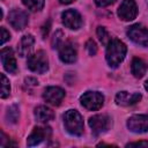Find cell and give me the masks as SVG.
<instances>
[{"label":"cell","mask_w":148,"mask_h":148,"mask_svg":"<svg viewBox=\"0 0 148 148\" xmlns=\"http://www.w3.org/2000/svg\"><path fill=\"white\" fill-rule=\"evenodd\" d=\"M126 51L127 47L120 39L112 38L106 45V53H105V58L109 66L112 68L118 67L120 62L124 60L126 56Z\"/></svg>","instance_id":"1"},{"label":"cell","mask_w":148,"mask_h":148,"mask_svg":"<svg viewBox=\"0 0 148 148\" xmlns=\"http://www.w3.org/2000/svg\"><path fill=\"white\" fill-rule=\"evenodd\" d=\"M64 125L66 131L72 134L80 136L83 133V119L76 110H67L64 114Z\"/></svg>","instance_id":"2"},{"label":"cell","mask_w":148,"mask_h":148,"mask_svg":"<svg viewBox=\"0 0 148 148\" xmlns=\"http://www.w3.org/2000/svg\"><path fill=\"white\" fill-rule=\"evenodd\" d=\"M28 67L30 71L38 73V74H43L49 69V60H47V56L44 51L39 50L30 56H28Z\"/></svg>","instance_id":"3"},{"label":"cell","mask_w":148,"mask_h":148,"mask_svg":"<svg viewBox=\"0 0 148 148\" xmlns=\"http://www.w3.org/2000/svg\"><path fill=\"white\" fill-rule=\"evenodd\" d=\"M80 102L87 110L96 111L104 104V96L98 91H86L81 97Z\"/></svg>","instance_id":"4"},{"label":"cell","mask_w":148,"mask_h":148,"mask_svg":"<svg viewBox=\"0 0 148 148\" xmlns=\"http://www.w3.org/2000/svg\"><path fill=\"white\" fill-rule=\"evenodd\" d=\"M128 38L138 45L148 46V29L142 24H133L127 30Z\"/></svg>","instance_id":"5"},{"label":"cell","mask_w":148,"mask_h":148,"mask_svg":"<svg viewBox=\"0 0 148 148\" xmlns=\"http://www.w3.org/2000/svg\"><path fill=\"white\" fill-rule=\"evenodd\" d=\"M111 119L108 114H95L89 119V126L95 135H99L110 128Z\"/></svg>","instance_id":"6"},{"label":"cell","mask_w":148,"mask_h":148,"mask_svg":"<svg viewBox=\"0 0 148 148\" xmlns=\"http://www.w3.org/2000/svg\"><path fill=\"white\" fill-rule=\"evenodd\" d=\"M61 21L62 24L72 30H77L81 28L83 21L81 14L75 9H67L61 14Z\"/></svg>","instance_id":"7"},{"label":"cell","mask_w":148,"mask_h":148,"mask_svg":"<svg viewBox=\"0 0 148 148\" xmlns=\"http://www.w3.org/2000/svg\"><path fill=\"white\" fill-rule=\"evenodd\" d=\"M127 128L133 133H145L148 131V116L134 114L127 119Z\"/></svg>","instance_id":"8"},{"label":"cell","mask_w":148,"mask_h":148,"mask_svg":"<svg viewBox=\"0 0 148 148\" xmlns=\"http://www.w3.org/2000/svg\"><path fill=\"white\" fill-rule=\"evenodd\" d=\"M138 14V7L134 0H124L118 8V16L123 21H132Z\"/></svg>","instance_id":"9"},{"label":"cell","mask_w":148,"mask_h":148,"mask_svg":"<svg viewBox=\"0 0 148 148\" xmlns=\"http://www.w3.org/2000/svg\"><path fill=\"white\" fill-rule=\"evenodd\" d=\"M29 21L28 14L21 9H13L8 14V22L15 30H22L27 27Z\"/></svg>","instance_id":"10"},{"label":"cell","mask_w":148,"mask_h":148,"mask_svg":"<svg viewBox=\"0 0 148 148\" xmlns=\"http://www.w3.org/2000/svg\"><path fill=\"white\" fill-rule=\"evenodd\" d=\"M65 97V90L60 87H47L45 88L44 92H43V98L45 99V102L52 104V105H59L61 103V101Z\"/></svg>","instance_id":"11"},{"label":"cell","mask_w":148,"mask_h":148,"mask_svg":"<svg viewBox=\"0 0 148 148\" xmlns=\"http://www.w3.org/2000/svg\"><path fill=\"white\" fill-rule=\"evenodd\" d=\"M59 58L65 64H72L77 58V51L72 42H65L59 47Z\"/></svg>","instance_id":"12"},{"label":"cell","mask_w":148,"mask_h":148,"mask_svg":"<svg viewBox=\"0 0 148 148\" xmlns=\"http://www.w3.org/2000/svg\"><path fill=\"white\" fill-rule=\"evenodd\" d=\"M50 136H51L50 127H35L27 139V145L30 147L39 145L40 142H43L45 139H49Z\"/></svg>","instance_id":"13"},{"label":"cell","mask_w":148,"mask_h":148,"mask_svg":"<svg viewBox=\"0 0 148 148\" xmlns=\"http://www.w3.org/2000/svg\"><path fill=\"white\" fill-rule=\"evenodd\" d=\"M0 56H1V62L3 65V68L8 73H15L17 69V65H16V59L13 50L10 47H5L1 50Z\"/></svg>","instance_id":"14"},{"label":"cell","mask_w":148,"mask_h":148,"mask_svg":"<svg viewBox=\"0 0 148 148\" xmlns=\"http://www.w3.org/2000/svg\"><path fill=\"white\" fill-rule=\"evenodd\" d=\"M140 92H128V91H119L116 95V103L121 106H130L136 104L141 99Z\"/></svg>","instance_id":"15"},{"label":"cell","mask_w":148,"mask_h":148,"mask_svg":"<svg viewBox=\"0 0 148 148\" xmlns=\"http://www.w3.org/2000/svg\"><path fill=\"white\" fill-rule=\"evenodd\" d=\"M34 44H35V38L32 35H24L21 40L20 44L17 45V51L18 54L21 57H27L30 56L32 49H34Z\"/></svg>","instance_id":"16"},{"label":"cell","mask_w":148,"mask_h":148,"mask_svg":"<svg viewBox=\"0 0 148 148\" xmlns=\"http://www.w3.org/2000/svg\"><path fill=\"white\" fill-rule=\"evenodd\" d=\"M34 114H35V118H36L37 121L44 123V124L51 121V120L54 118L53 111H52L50 108L45 106V105H39V106H37V108L35 109Z\"/></svg>","instance_id":"17"},{"label":"cell","mask_w":148,"mask_h":148,"mask_svg":"<svg viewBox=\"0 0 148 148\" xmlns=\"http://www.w3.org/2000/svg\"><path fill=\"white\" fill-rule=\"evenodd\" d=\"M148 69V66L146 64L145 60H142L141 58H134L132 60V65H131V71H132V74L136 77V79H140L142 77L146 72Z\"/></svg>","instance_id":"18"},{"label":"cell","mask_w":148,"mask_h":148,"mask_svg":"<svg viewBox=\"0 0 148 148\" xmlns=\"http://www.w3.org/2000/svg\"><path fill=\"white\" fill-rule=\"evenodd\" d=\"M22 2L31 12H38L44 7L45 0H22Z\"/></svg>","instance_id":"19"},{"label":"cell","mask_w":148,"mask_h":148,"mask_svg":"<svg viewBox=\"0 0 148 148\" xmlns=\"http://www.w3.org/2000/svg\"><path fill=\"white\" fill-rule=\"evenodd\" d=\"M96 32H97V36H98L101 43H102L103 45H105V46H106V45L109 44V42L112 39V38L110 37L109 32L106 31V29H105L104 27H98L97 30H96Z\"/></svg>","instance_id":"20"},{"label":"cell","mask_w":148,"mask_h":148,"mask_svg":"<svg viewBox=\"0 0 148 148\" xmlns=\"http://www.w3.org/2000/svg\"><path fill=\"white\" fill-rule=\"evenodd\" d=\"M10 92V84H9V80L6 77L5 74H1V98H6L7 96H9Z\"/></svg>","instance_id":"21"},{"label":"cell","mask_w":148,"mask_h":148,"mask_svg":"<svg viewBox=\"0 0 148 148\" xmlns=\"http://www.w3.org/2000/svg\"><path fill=\"white\" fill-rule=\"evenodd\" d=\"M62 44H64V34H62L61 30H58L53 35V38H52V47L53 49H59Z\"/></svg>","instance_id":"22"},{"label":"cell","mask_w":148,"mask_h":148,"mask_svg":"<svg viewBox=\"0 0 148 148\" xmlns=\"http://www.w3.org/2000/svg\"><path fill=\"white\" fill-rule=\"evenodd\" d=\"M7 119L10 123H16L18 119V109L16 105H12L7 110Z\"/></svg>","instance_id":"23"},{"label":"cell","mask_w":148,"mask_h":148,"mask_svg":"<svg viewBox=\"0 0 148 148\" xmlns=\"http://www.w3.org/2000/svg\"><path fill=\"white\" fill-rule=\"evenodd\" d=\"M86 50H87L89 56H95L97 53V45H96L95 40L88 39L87 43H86Z\"/></svg>","instance_id":"24"},{"label":"cell","mask_w":148,"mask_h":148,"mask_svg":"<svg viewBox=\"0 0 148 148\" xmlns=\"http://www.w3.org/2000/svg\"><path fill=\"white\" fill-rule=\"evenodd\" d=\"M0 32H1V36H0V44L3 45V44L10 38V34H9V32L6 30V28H3V27L0 28Z\"/></svg>","instance_id":"25"},{"label":"cell","mask_w":148,"mask_h":148,"mask_svg":"<svg viewBox=\"0 0 148 148\" xmlns=\"http://www.w3.org/2000/svg\"><path fill=\"white\" fill-rule=\"evenodd\" d=\"M126 147H145L148 148V141H138V142H132L126 145Z\"/></svg>","instance_id":"26"},{"label":"cell","mask_w":148,"mask_h":148,"mask_svg":"<svg viewBox=\"0 0 148 148\" xmlns=\"http://www.w3.org/2000/svg\"><path fill=\"white\" fill-rule=\"evenodd\" d=\"M116 0H95V3L98 6V7H105V6H109L111 5L112 2H114Z\"/></svg>","instance_id":"27"},{"label":"cell","mask_w":148,"mask_h":148,"mask_svg":"<svg viewBox=\"0 0 148 148\" xmlns=\"http://www.w3.org/2000/svg\"><path fill=\"white\" fill-rule=\"evenodd\" d=\"M73 1H74V0H59V2L62 3V5H68V3L73 2Z\"/></svg>","instance_id":"28"},{"label":"cell","mask_w":148,"mask_h":148,"mask_svg":"<svg viewBox=\"0 0 148 148\" xmlns=\"http://www.w3.org/2000/svg\"><path fill=\"white\" fill-rule=\"evenodd\" d=\"M145 89H146V90L148 91V80H147V81L145 82Z\"/></svg>","instance_id":"29"}]
</instances>
